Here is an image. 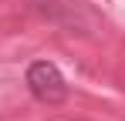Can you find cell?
<instances>
[{"label": "cell", "mask_w": 125, "mask_h": 121, "mask_svg": "<svg viewBox=\"0 0 125 121\" xmlns=\"http://www.w3.org/2000/svg\"><path fill=\"white\" fill-rule=\"evenodd\" d=\"M27 87L41 104H61L68 98V81L51 60H34L27 67Z\"/></svg>", "instance_id": "cell-1"}]
</instances>
